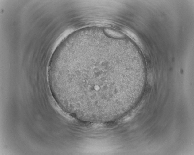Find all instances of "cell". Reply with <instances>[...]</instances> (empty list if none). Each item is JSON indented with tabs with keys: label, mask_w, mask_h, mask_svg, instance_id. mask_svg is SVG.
Masks as SVG:
<instances>
[{
	"label": "cell",
	"mask_w": 194,
	"mask_h": 155,
	"mask_svg": "<svg viewBox=\"0 0 194 155\" xmlns=\"http://www.w3.org/2000/svg\"><path fill=\"white\" fill-rule=\"evenodd\" d=\"M89 52H71L55 60L49 80L54 97L65 111L82 121H112L124 99V85L102 60Z\"/></svg>",
	"instance_id": "obj_1"
},
{
	"label": "cell",
	"mask_w": 194,
	"mask_h": 155,
	"mask_svg": "<svg viewBox=\"0 0 194 155\" xmlns=\"http://www.w3.org/2000/svg\"><path fill=\"white\" fill-rule=\"evenodd\" d=\"M104 33L107 35L115 38H123L125 37L124 35L120 31L114 29L105 28L104 29Z\"/></svg>",
	"instance_id": "obj_2"
}]
</instances>
